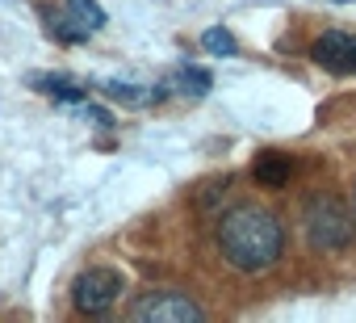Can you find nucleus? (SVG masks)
I'll use <instances>...</instances> for the list:
<instances>
[{"mask_svg":"<svg viewBox=\"0 0 356 323\" xmlns=\"http://www.w3.org/2000/svg\"><path fill=\"white\" fill-rule=\"evenodd\" d=\"M218 248H222V260L231 269L264 273L281 260L285 231H281L277 214H268L264 206H235L218 223Z\"/></svg>","mask_w":356,"mask_h":323,"instance_id":"obj_1","label":"nucleus"},{"mask_svg":"<svg viewBox=\"0 0 356 323\" xmlns=\"http://www.w3.org/2000/svg\"><path fill=\"white\" fill-rule=\"evenodd\" d=\"M302 231H306L314 252H343L356 239V214L339 198L314 194L306 202V210H302Z\"/></svg>","mask_w":356,"mask_h":323,"instance_id":"obj_2","label":"nucleus"},{"mask_svg":"<svg viewBox=\"0 0 356 323\" xmlns=\"http://www.w3.org/2000/svg\"><path fill=\"white\" fill-rule=\"evenodd\" d=\"M134 323H202L206 310L181 290H147L130 302Z\"/></svg>","mask_w":356,"mask_h":323,"instance_id":"obj_3","label":"nucleus"},{"mask_svg":"<svg viewBox=\"0 0 356 323\" xmlns=\"http://www.w3.org/2000/svg\"><path fill=\"white\" fill-rule=\"evenodd\" d=\"M122 290H126L122 269H113V265H92V269H84V273L72 281V302H76L80 315H105V310L122 298Z\"/></svg>","mask_w":356,"mask_h":323,"instance_id":"obj_4","label":"nucleus"},{"mask_svg":"<svg viewBox=\"0 0 356 323\" xmlns=\"http://www.w3.org/2000/svg\"><path fill=\"white\" fill-rule=\"evenodd\" d=\"M105 22L109 17H105V9L97 5V0H63V9L51 13V34L59 42L76 47V42H88L92 34H101Z\"/></svg>","mask_w":356,"mask_h":323,"instance_id":"obj_5","label":"nucleus"},{"mask_svg":"<svg viewBox=\"0 0 356 323\" xmlns=\"http://www.w3.org/2000/svg\"><path fill=\"white\" fill-rule=\"evenodd\" d=\"M310 55H314L318 68H327L335 76H356V34H348V30L318 34L314 47H310Z\"/></svg>","mask_w":356,"mask_h":323,"instance_id":"obj_6","label":"nucleus"},{"mask_svg":"<svg viewBox=\"0 0 356 323\" xmlns=\"http://www.w3.org/2000/svg\"><path fill=\"white\" fill-rule=\"evenodd\" d=\"M97 88L126 109H151L168 97V84H134V80H101Z\"/></svg>","mask_w":356,"mask_h":323,"instance_id":"obj_7","label":"nucleus"},{"mask_svg":"<svg viewBox=\"0 0 356 323\" xmlns=\"http://www.w3.org/2000/svg\"><path fill=\"white\" fill-rule=\"evenodd\" d=\"M30 84H34V93L51 97V101H63V105L88 101V84L76 80V76H63V72H38V76H30Z\"/></svg>","mask_w":356,"mask_h":323,"instance_id":"obj_8","label":"nucleus"},{"mask_svg":"<svg viewBox=\"0 0 356 323\" xmlns=\"http://www.w3.org/2000/svg\"><path fill=\"white\" fill-rule=\"evenodd\" d=\"M168 88H172L176 97H189V101H202V97H210V88H214V76H210V68L185 63V68H176V72H172Z\"/></svg>","mask_w":356,"mask_h":323,"instance_id":"obj_9","label":"nucleus"},{"mask_svg":"<svg viewBox=\"0 0 356 323\" xmlns=\"http://www.w3.org/2000/svg\"><path fill=\"white\" fill-rule=\"evenodd\" d=\"M289 173H293V164H289V155H281V151H264V155H256V164H252L256 185H264V189H281L289 181Z\"/></svg>","mask_w":356,"mask_h":323,"instance_id":"obj_10","label":"nucleus"},{"mask_svg":"<svg viewBox=\"0 0 356 323\" xmlns=\"http://www.w3.org/2000/svg\"><path fill=\"white\" fill-rule=\"evenodd\" d=\"M202 51H206V55H218V59H235V55H239V42H235V34H231L227 26H210V30L202 34Z\"/></svg>","mask_w":356,"mask_h":323,"instance_id":"obj_11","label":"nucleus"}]
</instances>
